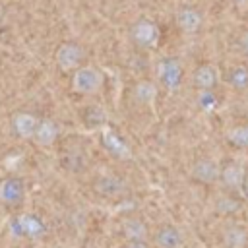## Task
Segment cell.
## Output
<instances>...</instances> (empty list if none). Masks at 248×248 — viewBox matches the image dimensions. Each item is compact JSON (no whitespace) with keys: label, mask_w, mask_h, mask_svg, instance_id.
Instances as JSON below:
<instances>
[{"label":"cell","mask_w":248,"mask_h":248,"mask_svg":"<svg viewBox=\"0 0 248 248\" xmlns=\"http://www.w3.org/2000/svg\"><path fill=\"white\" fill-rule=\"evenodd\" d=\"M103 72L91 64L79 66L76 72H72V89L79 95H91L97 93L103 87Z\"/></svg>","instance_id":"6da1fadb"},{"label":"cell","mask_w":248,"mask_h":248,"mask_svg":"<svg viewBox=\"0 0 248 248\" xmlns=\"http://www.w3.org/2000/svg\"><path fill=\"white\" fill-rule=\"evenodd\" d=\"M83 58L85 50L78 43H62L54 52L56 66L62 72H76L79 66H83Z\"/></svg>","instance_id":"7a4b0ae2"},{"label":"cell","mask_w":248,"mask_h":248,"mask_svg":"<svg viewBox=\"0 0 248 248\" xmlns=\"http://www.w3.org/2000/svg\"><path fill=\"white\" fill-rule=\"evenodd\" d=\"M182 76H184V70H182V62L180 58H174V56H167L159 62V68H157V78L159 81L163 83V87L167 91H176L182 83Z\"/></svg>","instance_id":"3957f363"},{"label":"cell","mask_w":248,"mask_h":248,"mask_svg":"<svg viewBox=\"0 0 248 248\" xmlns=\"http://www.w3.org/2000/svg\"><path fill=\"white\" fill-rule=\"evenodd\" d=\"M130 39L140 48H153L159 41V27L151 19H138L130 27Z\"/></svg>","instance_id":"277c9868"},{"label":"cell","mask_w":248,"mask_h":248,"mask_svg":"<svg viewBox=\"0 0 248 248\" xmlns=\"http://www.w3.org/2000/svg\"><path fill=\"white\" fill-rule=\"evenodd\" d=\"M25 200V182L17 176H6L0 180V203L6 207H17Z\"/></svg>","instance_id":"5b68a950"},{"label":"cell","mask_w":248,"mask_h":248,"mask_svg":"<svg viewBox=\"0 0 248 248\" xmlns=\"http://www.w3.org/2000/svg\"><path fill=\"white\" fill-rule=\"evenodd\" d=\"M190 174L200 184H213V182H219L221 167H219V163L215 159L202 157V159L194 161V165L190 169Z\"/></svg>","instance_id":"8992f818"},{"label":"cell","mask_w":248,"mask_h":248,"mask_svg":"<svg viewBox=\"0 0 248 248\" xmlns=\"http://www.w3.org/2000/svg\"><path fill=\"white\" fill-rule=\"evenodd\" d=\"M219 182L223 184V188L227 192H238L244 188L246 182V170L240 163H227L225 167H221V176Z\"/></svg>","instance_id":"52a82bcc"},{"label":"cell","mask_w":248,"mask_h":248,"mask_svg":"<svg viewBox=\"0 0 248 248\" xmlns=\"http://www.w3.org/2000/svg\"><path fill=\"white\" fill-rule=\"evenodd\" d=\"M184 234L174 225H163L153 234V244L157 248H184Z\"/></svg>","instance_id":"ba28073f"},{"label":"cell","mask_w":248,"mask_h":248,"mask_svg":"<svg viewBox=\"0 0 248 248\" xmlns=\"http://www.w3.org/2000/svg\"><path fill=\"white\" fill-rule=\"evenodd\" d=\"M93 190L105 198H118L126 192V182L114 174H101L93 182Z\"/></svg>","instance_id":"9c48e42d"},{"label":"cell","mask_w":248,"mask_h":248,"mask_svg":"<svg viewBox=\"0 0 248 248\" xmlns=\"http://www.w3.org/2000/svg\"><path fill=\"white\" fill-rule=\"evenodd\" d=\"M174 21H176L178 29H180L184 35H194V33L200 31V27H202V23H203V16H202L200 10L186 6V8H180V10L176 12Z\"/></svg>","instance_id":"30bf717a"},{"label":"cell","mask_w":248,"mask_h":248,"mask_svg":"<svg viewBox=\"0 0 248 248\" xmlns=\"http://www.w3.org/2000/svg\"><path fill=\"white\" fill-rule=\"evenodd\" d=\"M219 83V70L215 64H200L192 74V85L200 89H215Z\"/></svg>","instance_id":"8fae6325"},{"label":"cell","mask_w":248,"mask_h":248,"mask_svg":"<svg viewBox=\"0 0 248 248\" xmlns=\"http://www.w3.org/2000/svg\"><path fill=\"white\" fill-rule=\"evenodd\" d=\"M39 120L41 118H37L31 112H16L12 118V128H14L16 136H19L23 140H33L37 126H39Z\"/></svg>","instance_id":"7c38bea8"},{"label":"cell","mask_w":248,"mask_h":248,"mask_svg":"<svg viewBox=\"0 0 248 248\" xmlns=\"http://www.w3.org/2000/svg\"><path fill=\"white\" fill-rule=\"evenodd\" d=\"M58 134H60V128L52 118H41L33 141L41 147H50L58 140Z\"/></svg>","instance_id":"4fadbf2b"},{"label":"cell","mask_w":248,"mask_h":248,"mask_svg":"<svg viewBox=\"0 0 248 248\" xmlns=\"http://www.w3.org/2000/svg\"><path fill=\"white\" fill-rule=\"evenodd\" d=\"M14 229L21 232L23 236H31V238H37L45 232V225L35 215H19L14 223Z\"/></svg>","instance_id":"5bb4252c"},{"label":"cell","mask_w":248,"mask_h":248,"mask_svg":"<svg viewBox=\"0 0 248 248\" xmlns=\"http://www.w3.org/2000/svg\"><path fill=\"white\" fill-rule=\"evenodd\" d=\"M132 97H134L136 103L145 105V107H151V105L155 103V99H157V87H155L153 81H149V79H141V81H138V83L134 85V89H132Z\"/></svg>","instance_id":"9a60e30c"},{"label":"cell","mask_w":248,"mask_h":248,"mask_svg":"<svg viewBox=\"0 0 248 248\" xmlns=\"http://www.w3.org/2000/svg\"><path fill=\"white\" fill-rule=\"evenodd\" d=\"M223 244L227 248H246L248 232L240 225H227L223 231Z\"/></svg>","instance_id":"2e32d148"},{"label":"cell","mask_w":248,"mask_h":248,"mask_svg":"<svg viewBox=\"0 0 248 248\" xmlns=\"http://www.w3.org/2000/svg\"><path fill=\"white\" fill-rule=\"evenodd\" d=\"M103 141H105V147L110 151V153H114L116 157H120V159H128L130 157V147H128V143L120 138V136H116L114 132H110V130H105L103 132Z\"/></svg>","instance_id":"e0dca14e"},{"label":"cell","mask_w":248,"mask_h":248,"mask_svg":"<svg viewBox=\"0 0 248 248\" xmlns=\"http://www.w3.org/2000/svg\"><path fill=\"white\" fill-rule=\"evenodd\" d=\"M122 234L126 236V240H145L147 236V227L141 219L138 217H130L122 223Z\"/></svg>","instance_id":"ac0fdd59"},{"label":"cell","mask_w":248,"mask_h":248,"mask_svg":"<svg viewBox=\"0 0 248 248\" xmlns=\"http://www.w3.org/2000/svg\"><path fill=\"white\" fill-rule=\"evenodd\" d=\"M227 83L236 89V91H246L248 89V66L240 64V66H234L227 72Z\"/></svg>","instance_id":"d6986e66"},{"label":"cell","mask_w":248,"mask_h":248,"mask_svg":"<svg viewBox=\"0 0 248 248\" xmlns=\"http://www.w3.org/2000/svg\"><path fill=\"white\" fill-rule=\"evenodd\" d=\"M81 118H83V124L87 128H101L107 122V112L103 110V107L91 105V107H85Z\"/></svg>","instance_id":"ffe728a7"},{"label":"cell","mask_w":248,"mask_h":248,"mask_svg":"<svg viewBox=\"0 0 248 248\" xmlns=\"http://www.w3.org/2000/svg\"><path fill=\"white\" fill-rule=\"evenodd\" d=\"M215 209L221 215H234L240 209V202L232 196V192H225L215 198Z\"/></svg>","instance_id":"44dd1931"},{"label":"cell","mask_w":248,"mask_h":248,"mask_svg":"<svg viewBox=\"0 0 248 248\" xmlns=\"http://www.w3.org/2000/svg\"><path fill=\"white\" fill-rule=\"evenodd\" d=\"M227 141L236 149H248V124H238L227 132Z\"/></svg>","instance_id":"7402d4cb"},{"label":"cell","mask_w":248,"mask_h":248,"mask_svg":"<svg viewBox=\"0 0 248 248\" xmlns=\"http://www.w3.org/2000/svg\"><path fill=\"white\" fill-rule=\"evenodd\" d=\"M196 103L205 112H211V110L217 108V97H215L213 89H200L198 91V97H196Z\"/></svg>","instance_id":"603a6c76"},{"label":"cell","mask_w":248,"mask_h":248,"mask_svg":"<svg viewBox=\"0 0 248 248\" xmlns=\"http://www.w3.org/2000/svg\"><path fill=\"white\" fill-rule=\"evenodd\" d=\"M122 248H149V244L145 240H126Z\"/></svg>","instance_id":"cb8c5ba5"},{"label":"cell","mask_w":248,"mask_h":248,"mask_svg":"<svg viewBox=\"0 0 248 248\" xmlns=\"http://www.w3.org/2000/svg\"><path fill=\"white\" fill-rule=\"evenodd\" d=\"M238 48H240L244 54H248V31H244V33L238 37Z\"/></svg>","instance_id":"d4e9b609"},{"label":"cell","mask_w":248,"mask_h":248,"mask_svg":"<svg viewBox=\"0 0 248 248\" xmlns=\"http://www.w3.org/2000/svg\"><path fill=\"white\" fill-rule=\"evenodd\" d=\"M238 2H242V0H238Z\"/></svg>","instance_id":"484cf974"},{"label":"cell","mask_w":248,"mask_h":248,"mask_svg":"<svg viewBox=\"0 0 248 248\" xmlns=\"http://www.w3.org/2000/svg\"><path fill=\"white\" fill-rule=\"evenodd\" d=\"M56 248H60V246H56Z\"/></svg>","instance_id":"4316f807"}]
</instances>
